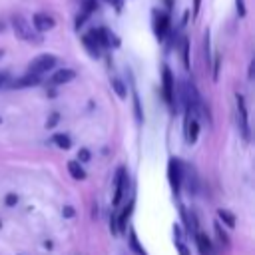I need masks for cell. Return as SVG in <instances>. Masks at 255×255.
I'll list each match as a JSON object with an SVG mask.
<instances>
[{
	"mask_svg": "<svg viewBox=\"0 0 255 255\" xmlns=\"http://www.w3.org/2000/svg\"><path fill=\"white\" fill-rule=\"evenodd\" d=\"M10 22H12L14 34H16L20 40H24V42H28V44H42V34H40L22 14H12Z\"/></svg>",
	"mask_w": 255,
	"mask_h": 255,
	"instance_id": "1",
	"label": "cell"
},
{
	"mask_svg": "<svg viewBox=\"0 0 255 255\" xmlns=\"http://www.w3.org/2000/svg\"><path fill=\"white\" fill-rule=\"evenodd\" d=\"M56 64H58V58H56L54 54H40V56H36V58L28 64V72L42 76L44 72H50Z\"/></svg>",
	"mask_w": 255,
	"mask_h": 255,
	"instance_id": "2",
	"label": "cell"
},
{
	"mask_svg": "<svg viewBox=\"0 0 255 255\" xmlns=\"http://www.w3.org/2000/svg\"><path fill=\"white\" fill-rule=\"evenodd\" d=\"M161 94H163V100L167 106L175 104V78H173L169 66H163V70H161Z\"/></svg>",
	"mask_w": 255,
	"mask_h": 255,
	"instance_id": "3",
	"label": "cell"
},
{
	"mask_svg": "<svg viewBox=\"0 0 255 255\" xmlns=\"http://www.w3.org/2000/svg\"><path fill=\"white\" fill-rule=\"evenodd\" d=\"M235 104H237V122H239V129L243 133V137L249 141L251 131H249V116H247V106H245V98L243 94H235Z\"/></svg>",
	"mask_w": 255,
	"mask_h": 255,
	"instance_id": "4",
	"label": "cell"
},
{
	"mask_svg": "<svg viewBox=\"0 0 255 255\" xmlns=\"http://www.w3.org/2000/svg\"><path fill=\"white\" fill-rule=\"evenodd\" d=\"M181 161L177 159V157H171L169 159V163H167V179H169V185H171V191L177 195L179 193V189H181V181H183V177H181Z\"/></svg>",
	"mask_w": 255,
	"mask_h": 255,
	"instance_id": "5",
	"label": "cell"
},
{
	"mask_svg": "<svg viewBox=\"0 0 255 255\" xmlns=\"http://www.w3.org/2000/svg\"><path fill=\"white\" fill-rule=\"evenodd\" d=\"M153 32L157 40H163L169 32V14L167 12H153Z\"/></svg>",
	"mask_w": 255,
	"mask_h": 255,
	"instance_id": "6",
	"label": "cell"
},
{
	"mask_svg": "<svg viewBox=\"0 0 255 255\" xmlns=\"http://www.w3.org/2000/svg\"><path fill=\"white\" fill-rule=\"evenodd\" d=\"M128 189V175L124 167H118L116 171V191H114V207H118L122 203V197L126 195Z\"/></svg>",
	"mask_w": 255,
	"mask_h": 255,
	"instance_id": "7",
	"label": "cell"
},
{
	"mask_svg": "<svg viewBox=\"0 0 255 255\" xmlns=\"http://www.w3.org/2000/svg\"><path fill=\"white\" fill-rule=\"evenodd\" d=\"M32 26L42 34V32L52 30V28L56 26V20H54L48 12H36V14L32 16Z\"/></svg>",
	"mask_w": 255,
	"mask_h": 255,
	"instance_id": "8",
	"label": "cell"
},
{
	"mask_svg": "<svg viewBox=\"0 0 255 255\" xmlns=\"http://www.w3.org/2000/svg\"><path fill=\"white\" fill-rule=\"evenodd\" d=\"M90 34L96 38V42L100 44V48H110L112 44H114V46H118V44H120V40H118V38H116L108 28H96V30H92Z\"/></svg>",
	"mask_w": 255,
	"mask_h": 255,
	"instance_id": "9",
	"label": "cell"
},
{
	"mask_svg": "<svg viewBox=\"0 0 255 255\" xmlns=\"http://www.w3.org/2000/svg\"><path fill=\"white\" fill-rule=\"evenodd\" d=\"M42 80H40V76L38 74H24L22 78H16L14 82H10V88H14V90H20V88H32V86H38Z\"/></svg>",
	"mask_w": 255,
	"mask_h": 255,
	"instance_id": "10",
	"label": "cell"
},
{
	"mask_svg": "<svg viewBox=\"0 0 255 255\" xmlns=\"http://www.w3.org/2000/svg\"><path fill=\"white\" fill-rule=\"evenodd\" d=\"M74 78H76V72H74L72 68H62V70H58V72L52 74L50 84H52V86H62V84L72 82Z\"/></svg>",
	"mask_w": 255,
	"mask_h": 255,
	"instance_id": "11",
	"label": "cell"
},
{
	"mask_svg": "<svg viewBox=\"0 0 255 255\" xmlns=\"http://www.w3.org/2000/svg\"><path fill=\"white\" fill-rule=\"evenodd\" d=\"M195 243H197V249L201 255H213V247H211V241L205 233H201L199 229L195 231Z\"/></svg>",
	"mask_w": 255,
	"mask_h": 255,
	"instance_id": "12",
	"label": "cell"
},
{
	"mask_svg": "<svg viewBox=\"0 0 255 255\" xmlns=\"http://www.w3.org/2000/svg\"><path fill=\"white\" fill-rule=\"evenodd\" d=\"M82 44H84V48L88 50V54L92 56V58H100V44L96 42V38L92 36V34H86V36H82Z\"/></svg>",
	"mask_w": 255,
	"mask_h": 255,
	"instance_id": "13",
	"label": "cell"
},
{
	"mask_svg": "<svg viewBox=\"0 0 255 255\" xmlns=\"http://www.w3.org/2000/svg\"><path fill=\"white\" fill-rule=\"evenodd\" d=\"M131 207H133V203H128V205L124 207V211L116 217L118 233H126V229H128V219H129V215H131Z\"/></svg>",
	"mask_w": 255,
	"mask_h": 255,
	"instance_id": "14",
	"label": "cell"
},
{
	"mask_svg": "<svg viewBox=\"0 0 255 255\" xmlns=\"http://www.w3.org/2000/svg\"><path fill=\"white\" fill-rule=\"evenodd\" d=\"M181 62H183V68H185V70L191 68V60H189V40H187V38L181 40Z\"/></svg>",
	"mask_w": 255,
	"mask_h": 255,
	"instance_id": "15",
	"label": "cell"
},
{
	"mask_svg": "<svg viewBox=\"0 0 255 255\" xmlns=\"http://www.w3.org/2000/svg\"><path fill=\"white\" fill-rule=\"evenodd\" d=\"M68 171H70V175H72L74 179H84V177H86V171L82 169L80 161H70V163H68Z\"/></svg>",
	"mask_w": 255,
	"mask_h": 255,
	"instance_id": "16",
	"label": "cell"
},
{
	"mask_svg": "<svg viewBox=\"0 0 255 255\" xmlns=\"http://www.w3.org/2000/svg\"><path fill=\"white\" fill-rule=\"evenodd\" d=\"M52 141H54L58 147H62V149H70V145H72V141H70V137H68L66 133H54V135H52Z\"/></svg>",
	"mask_w": 255,
	"mask_h": 255,
	"instance_id": "17",
	"label": "cell"
},
{
	"mask_svg": "<svg viewBox=\"0 0 255 255\" xmlns=\"http://www.w3.org/2000/svg\"><path fill=\"white\" fill-rule=\"evenodd\" d=\"M129 247H131L137 255H147V253H145V249L139 245V239H137V235H135V231H133V229H129Z\"/></svg>",
	"mask_w": 255,
	"mask_h": 255,
	"instance_id": "18",
	"label": "cell"
},
{
	"mask_svg": "<svg viewBox=\"0 0 255 255\" xmlns=\"http://www.w3.org/2000/svg\"><path fill=\"white\" fill-rule=\"evenodd\" d=\"M217 217L225 223V225H229V227H235V215L231 213V211H227V209H217Z\"/></svg>",
	"mask_w": 255,
	"mask_h": 255,
	"instance_id": "19",
	"label": "cell"
},
{
	"mask_svg": "<svg viewBox=\"0 0 255 255\" xmlns=\"http://www.w3.org/2000/svg\"><path fill=\"white\" fill-rule=\"evenodd\" d=\"M112 88H114V92L124 100L126 96H128V90H126V86H124V82L122 80H118V78H114L112 80Z\"/></svg>",
	"mask_w": 255,
	"mask_h": 255,
	"instance_id": "20",
	"label": "cell"
},
{
	"mask_svg": "<svg viewBox=\"0 0 255 255\" xmlns=\"http://www.w3.org/2000/svg\"><path fill=\"white\" fill-rule=\"evenodd\" d=\"M133 114H135V122L141 124V122H143V116H141V104H139L137 92H133Z\"/></svg>",
	"mask_w": 255,
	"mask_h": 255,
	"instance_id": "21",
	"label": "cell"
},
{
	"mask_svg": "<svg viewBox=\"0 0 255 255\" xmlns=\"http://www.w3.org/2000/svg\"><path fill=\"white\" fill-rule=\"evenodd\" d=\"M213 229H215V233H217V237H219L221 245H229V237H227V233L223 231L221 223H215V225H213Z\"/></svg>",
	"mask_w": 255,
	"mask_h": 255,
	"instance_id": "22",
	"label": "cell"
},
{
	"mask_svg": "<svg viewBox=\"0 0 255 255\" xmlns=\"http://www.w3.org/2000/svg\"><path fill=\"white\" fill-rule=\"evenodd\" d=\"M98 8V2L96 0H84V6H82V12L86 16H92V12Z\"/></svg>",
	"mask_w": 255,
	"mask_h": 255,
	"instance_id": "23",
	"label": "cell"
},
{
	"mask_svg": "<svg viewBox=\"0 0 255 255\" xmlns=\"http://www.w3.org/2000/svg\"><path fill=\"white\" fill-rule=\"evenodd\" d=\"M58 122H60V114H58V112H52V114H50V118L46 120V128H48V129H52V128H56V124H58Z\"/></svg>",
	"mask_w": 255,
	"mask_h": 255,
	"instance_id": "24",
	"label": "cell"
},
{
	"mask_svg": "<svg viewBox=\"0 0 255 255\" xmlns=\"http://www.w3.org/2000/svg\"><path fill=\"white\" fill-rule=\"evenodd\" d=\"M219 66H221V56L215 54V64H213V80L219 78Z\"/></svg>",
	"mask_w": 255,
	"mask_h": 255,
	"instance_id": "25",
	"label": "cell"
},
{
	"mask_svg": "<svg viewBox=\"0 0 255 255\" xmlns=\"http://www.w3.org/2000/svg\"><path fill=\"white\" fill-rule=\"evenodd\" d=\"M90 157H92V153H90V149H86V147H82V149L78 151V159H80V161H90Z\"/></svg>",
	"mask_w": 255,
	"mask_h": 255,
	"instance_id": "26",
	"label": "cell"
},
{
	"mask_svg": "<svg viewBox=\"0 0 255 255\" xmlns=\"http://www.w3.org/2000/svg\"><path fill=\"white\" fill-rule=\"evenodd\" d=\"M4 203H6L8 207H12V205H16V203H18V195H16V193H8V195L4 197Z\"/></svg>",
	"mask_w": 255,
	"mask_h": 255,
	"instance_id": "27",
	"label": "cell"
},
{
	"mask_svg": "<svg viewBox=\"0 0 255 255\" xmlns=\"http://www.w3.org/2000/svg\"><path fill=\"white\" fill-rule=\"evenodd\" d=\"M235 6H237L239 18H243V16H245V0H235Z\"/></svg>",
	"mask_w": 255,
	"mask_h": 255,
	"instance_id": "28",
	"label": "cell"
},
{
	"mask_svg": "<svg viewBox=\"0 0 255 255\" xmlns=\"http://www.w3.org/2000/svg\"><path fill=\"white\" fill-rule=\"evenodd\" d=\"M203 40H205V58H207V62H209V30H205V34H203Z\"/></svg>",
	"mask_w": 255,
	"mask_h": 255,
	"instance_id": "29",
	"label": "cell"
},
{
	"mask_svg": "<svg viewBox=\"0 0 255 255\" xmlns=\"http://www.w3.org/2000/svg\"><path fill=\"white\" fill-rule=\"evenodd\" d=\"M110 231L114 233V235H118V223H116V215L112 213V217H110Z\"/></svg>",
	"mask_w": 255,
	"mask_h": 255,
	"instance_id": "30",
	"label": "cell"
},
{
	"mask_svg": "<svg viewBox=\"0 0 255 255\" xmlns=\"http://www.w3.org/2000/svg\"><path fill=\"white\" fill-rule=\"evenodd\" d=\"M175 247H177L179 255H189V249H187V247H185L183 243H179V241H177V243H175Z\"/></svg>",
	"mask_w": 255,
	"mask_h": 255,
	"instance_id": "31",
	"label": "cell"
},
{
	"mask_svg": "<svg viewBox=\"0 0 255 255\" xmlns=\"http://www.w3.org/2000/svg\"><path fill=\"white\" fill-rule=\"evenodd\" d=\"M199 8H201V0H193V16L199 14Z\"/></svg>",
	"mask_w": 255,
	"mask_h": 255,
	"instance_id": "32",
	"label": "cell"
},
{
	"mask_svg": "<svg viewBox=\"0 0 255 255\" xmlns=\"http://www.w3.org/2000/svg\"><path fill=\"white\" fill-rule=\"evenodd\" d=\"M62 213H64V217H72V215H74V207H70V205H68V207H64V211H62Z\"/></svg>",
	"mask_w": 255,
	"mask_h": 255,
	"instance_id": "33",
	"label": "cell"
},
{
	"mask_svg": "<svg viewBox=\"0 0 255 255\" xmlns=\"http://www.w3.org/2000/svg\"><path fill=\"white\" fill-rule=\"evenodd\" d=\"M6 80H8V72H0V88L6 84Z\"/></svg>",
	"mask_w": 255,
	"mask_h": 255,
	"instance_id": "34",
	"label": "cell"
},
{
	"mask_svg": "<svg viewBox=\"0 0 255 255\" xmlns=\"http://www.w3.org/2000/svg\"><path fill=\"white\" fill-rule=\"evenodd\" d=\"M253 70H255V62H251V64H249V74H247V76H249V80H253Z\"/></svg>",
	"mask_w": 255,
	"mask_h": 255,
	"instance_id": "35",
	"label": "cell"
},
{
	"mask_svg": "<svg viewBox=\"0 0 255 255\" xmlns=\"http://www.w3.org/2000/svg\"><path fill=\"white\" fill-rule=\"evenodd\" d=\"M106 2H116V6H118L116 10H120V6H122V2H120V0H106Z\"/></svg>",
	"mask_w": 255,
	"mask_h": 255,
	"instance_id": "36",
	"label": "cell"
},
{
	"mask_svg": "<svg viewBox=\"0 0 255 255\" xmlns=\"http://www.w3.org/2000/svg\"><path fill=\"white\" fill-rule=\"evenodd\" d=\"M4 30H6V24H4L2 20H0V32H4Z\"/></svg>",
	"mask_w": 255,
	"mask_h": 255,
	"instance_id": "37",
	"label": "cell"
},
{
	"mask_svg": "<svg viewBox=\"0 0 255 255\" xmlns=\"http://www.w3.org/2000/svg\"><path fill=\"white\" fill-rule=\"evenodd\" d=\"M2 54H4V52H2V50H0V58H2Z\"/></svg>",
	"mask_w": 255,
	"mask_h": 255,
	"instance_id": "38",
	"label": "cell"
},
{
	"mask_svg": "<svg viewBox=\"0 0 255 255\" xmlns=\"http://www.w3.org/2000/svg\"><path fill=\"white\" fill-rule=\"evenodd\" d=\"M0 122H2V120H0Z\"/></svg>",
	"mask_w": 255,
	"mask_h": 255,
	"instance_id": "39",
	"label": "cell"
}]
</instances>
